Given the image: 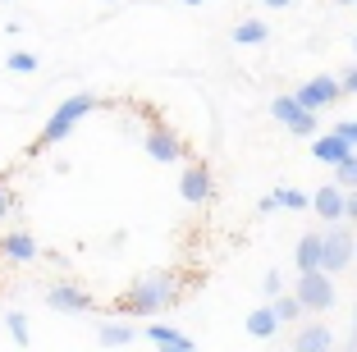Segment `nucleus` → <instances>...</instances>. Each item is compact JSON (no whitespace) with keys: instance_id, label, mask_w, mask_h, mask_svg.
Returning a JSON list of instances; mask_svg holds the SVG:
<instances>
[{"instance_id":"nucleus-1","label":"nucleus","mask_w":357,"mask_h":352,"mask_svg":"<svg viewBox=\"0 0 357 352\" xmlns=\"http://www.w3.org/2000/svg\"><path fill=\"white\" fill-rule=\"evenodd\" d=\"M178 302V280L169 270H147L128 284V293L119 298V311L124 316H160Z\"/></svg>"},{"instance_id":"nucleus-2","label":"nucleus","mask_w":357,"mask_h":352,"mask_svg":"<svg viewBox=\"0 0 357 352\" xmlns=\"http://www.w3.org/2000/svg\"><path fill=\"white\" fill-rule=\"evenodd\" d=\"M92 110H96V96H92V92H74L69 101H60V105L51 110V119H46V128L37 133V142H32L28 151L37 155V151H46V146H60L64 137L74 133V128L83 124V119H87Z\"/></svg>"},{"instance_id":"nucleus-3","label":"nucleus","mask_w":357,"mask_h":352,"mask_svg":"<svg viewBox=\"0 0 357 352\" xmlns=\"http://www.w3.org/2000/svg\"><path fill=\"white\" fill-rule=\"evenodd\" d=\"M294 298L303 302L307 316H321L339 302V289H335V275L330 270H298V284H294Z\"/></svg>"},{"instance_id":"nucleus-4","label":"nucleus","mask_w":357,"mask_h":352,"mask_svg":"<svg viewBox=\"0 0 357 352\" xmlns=\"http://www.w3.org/2000/svg\"><path fill=\"white\" fill-rule=\"evenodd\" d=\"M348 266H353V229H348V220H335L321 234V270L344 275Z\"/></svg>"},{"instance_id":"nucleus-5","label":"nucleus","mask_w":357,"mask_h":352,"mask_svg":"<svg viewBox=\"0 0 357 352\" xmlns=\"http://www.w3.org/2000/svg\"><path fill=\"white\" fill-rule=\"evenodd\" d=\"M298 105H303V110H330V105L339 101V96H344V87H339V78H330V73H316V78H307L303 87H298Z\"/></svg>"},{"instance_id":"nucleus-6","label":"nucleus","mask_w":357,"mask_h":352,"mask_svg":"<svg viewBox=\"0 0 357 352\" xmlns=\"http://www.w3.org/2000/svg\"><path fill=\"white\" fill-rule=\"evenodd\" d=\"M46 307L60 311V316H87V311H96V298L87 289H78V284H51Z\"/></svg>"},{"instance_id":"nucleus-7","label":"nucleus","mask_w":357,"mask_h":352,"mask_svg":"<svg viewBox=\"0 0 357 352\" xmlns=\"http://www.w3.org/2000/svg\"><path fill=\"white\" fill-rule=\"evenodd\" d=\"M142 146H147V155L156 160V165H174V160H183V142H178V133L165 128V124H151L147 137H142Z\"/></svg>"},{"instance_id":"nucleus-8","label":"nucleus","mask_w":357,"mask_h":352,"mask_svg":"<svg viewBox=\"0 0 357 352\" xmlns=\"http://www.w3.org/2000/svg\"><path fill=\"white\" fill-rule=\"evenodd\" d=\"M211 192H215V183H211L206 165H188V169H183V178H178V197L188 201V206H206Z\"/></svg>"},{"instance_id":"nucleus-9","label":"nucleus","mask_w":357,"mask_h":352,"mask_svg":"<svg viewBox=\"0 0 357 352\" xmlns=\"http://www.w3.org/2000/svg\"><path fill=\"white\" fill-rule=\"evenodd\" d=\"M307 206L316 211V220L335 224V220H344V188H339V183H321L312 197H307Z\"/></svg>"},{"instance_id":"nucleus-10","label":"nucleus","mask_w":357,"mask_h":352,"mask_svg":"<svg viewBox=\"0 0 357 352\" xmlns=\"http://www.w3.org/2000/svg\"><path fill=\"white\" fill-rule=\"evenodd\" d=\"M0 257L14 261V266H28V261L42 257V247H37V238H32L28 229H14V234H5V238H0Z\"/></svg>"},{"instance_id":"nucleus-11","label":"nucleus","mask_w":357,"mask_h":352,"mask_svg":"<svg viewBox=\"0 0 357 352\" xmlns=\"http://www.w3.org/2000/svg\"><path fill=\"white\" fill-rule=\"evenodd\" d=\"M142 339H147L151 348H165V352H192L197 348L183 330H174V325H165V321H151L147 330H142Z\"/></svg>"},{"instance_id":"nucleus-12","label":"nucleus","mask_w":357,"mask_h":352,"mask_svg":"<svg viewBox=\"0 0 357 352\" xmlns=\"http://www.w3.org/2000/svg\"><path fill=\"white\" fill-rule=\"evenodd\" d=\"M294 348L298 352H330V348H339V339H335V330H330V325L312 321V325H303V330L294 334Z\"/></svg>"},{"instance_id":"nucleus-13","label":"nucleus","mask_w":357,"mask_h":352,"mask_svg":"<svg viewBox=\"0 0 357 352\" xmlns=\"http://www.w3.org/2000/svg\"><path fill=\"white\" fill-rule=\"evenodd\" d=\"M280 330H284V325H280V316H275V307H271V302H261V307H252V311H248V334H252L257 343H271Z\"/></svg>"},{"instance_id":"nucleus-14","label":"nucleus","mask_w":357,"mask_h":352,"mask_svg":"<svg viewBox=\"0 0 357 352\" xmlns=\"http://www.w3.org/2000/svg\"><path fill=\"white\" fill-rule=\"evenodd\" d=\"M348 151H353V146H348L344 137L335 133V128H330V133H316V137H312V160H321V165H339Z\"/></svg>"},{"instance_id":"nucleus-15","label":"nucleus","mask_w":357,"mask_h":352,"mask_svg":"<svg viewBox=\"0 0 357 352\" xmlns=\"http://www.w3.org/2000/svg\"><path fill=\"white\" fill-rule=\"evenodd\" d=\"M257 211H261V215H271V211H307V192H298V188H275V192H266V197L257 201Z\"/></svg>"},{"instance_id":"nucleus-16","label":"nucleus","mask_w":357,"mask_h":352,"mask_svg":"<svg viewBox=\"0 0 357 352\" xmlns=\"http://www.w3.org/2000/svg\"><path fill=\"white\" fill-rule=\"evenodd\" d=\"M96 343H101V348H133L137 330L128 321H101L96 325Z\"/></svg>"},{"instance_id":"nucleus-17","label":"nucleus","mask_w":357,"mask_h":352,"mask_svg":"<svg viewBox=\"0 0 357 352\" xmlns=\"http://www.w3.org/2000/svg\"><path fill=\"white\" fill-rule=\"evenodd\" d=\"M271 42V23L266 19H238L234 23V46H266Z\"/></svg>"},{"instance_id":"nucleus-18","label":"nucleus","mask_w":357,"mask_h":352,"mask_svg":"<svg viewBox=\"0 0 357 352\" xmlns=\"http://www.w3.org/2000/svg\"><path fill=\"white\" fill-rule=\"evenodd\" d=\"M294 266L298 270H321V234H303V238H298Z\"/></svg>"},{"instance_id":"nucleus-19","label":"nucleus","mask_w":357,"mask_h":352,"mask_svg":"<svg viewBox=\"0 0 357 352\" xmlns=\"http://www.w3.org/2000/svg\"><path fill=\"white\" fill-rule=\"evenodd\" d=\"M271 307H275V316H280V325H298V321L307 316V311H303V302H298L289 289H284V293H275V298H271Z\"/></svg>"},{"instance_id":"nucleus-20","label":"nucleus","mask_w":357,"mask_h":352,"mask_svg":"<svg viewBox=\"0 0 357 352\" xmlns=\"http://www.w3.org/2000/svg\"><path fill=\"white\" fill-rule=\"evenodd\" d=\"M284 128H289L294 137H316V133H321V119H316V110H298Z\"/></svg>"},{"instance_id":"nucleus-21","label":"nucleus","mask_w":357,"mask_h":352,"mask_svg":"<svg viewBox=\"0 0 357 352\" xmlns=\"http://www.w3.org/2000/svg\"><path fill=\"white\" fill-rule=\"evenodd\" d=\"M330 169H335V183L339 188H357V146L339 160V165H330Z\"/></svg>"},{"instance_id":"nucleus-22","label":"nucleus","mask_w":357,"mask_h":352,"mask_svg":"<svg viewBox=\"0 0 357 352\" xmlns=\"http://www.w3.org/2000/svg\"><path fill=\"white\" fill-rule=\"evenodd\" d=\"M298 110H303V105H298V96H294V92H284V96H275V101H271L275 124H289V119H294Z\"/></svg>"},{"instance_id":"nucleus-23","label":"nucleus","mask_w":357,"mask_h":352,"mask_svg":"<svg viewBox=\"0 0 357 352\" xmlns=\"http://www.w3.org/2000/svg\"><path fill=\"white\" fill-rule=\"evenodd\" d=\"M5 330H10V339L19 343V348H28V343H32V334H28V316H23V311H10V316H5Z\"/></svg>"},{"instance_id":"nucleus-24","label":"nucleus","mask_w":357,"mask_h":352,"mask_svg":"<svg viewBox=\"0 0 357 352\" xmlns=\"http://www.w3.org/2000/svg\"><path fill=\"white\" fill-rule=\"evenodd\" d=\"M5 69H10V73H32V69H37V55H32V51H14L10 60H5Z\"/></svg>"},{"instance_id":"nucleus-25","label":"nucleus","mask_w":357,"mask_h":352,"mask_svg":"<svg viewBox=\"0 0 357 352\" xmlns=\"http://www.w3.org/2000/svg\"><path fill=\"white\" fill-rule=\"evenodd\" d=\"M275 293H284V275H280V270H266V275H261V298L271 302Z\"/></svg>"},{"instance_id":"nucleus-26","label":"nucleus","mask_w":357,"mask_h":352,"mask_svg":"<svg viewBox=\"0 0 357 352\" xmlns=\"http://www.w3.org/2000/svg\"><path fill=\"white\" fill-rule=\"evenodd\" d=\"M335 133L344 137L348 146H357V119H339V124H335Z\"/></svg>"},{"instance_id":"nucleus-27","label":"nucleus","mask_w":357,"mask_h":352,"mask_svg":"<svg viewBox=\"0 0 357 352\" xmlns=\"http://www.w3.org/2000/svg\"><path fill=\"white\" fill-rule=\"evenodd\" d=\"M344 220L357 224V188H344Z\"/></svg>"},{"instance_id":"nucleus-28","label":"nucleus","mask_w":357,"mask_h":352,"mask_svg":"<svg viewBox=\"0 0 357 352\" xmlns=\"http://www.w3.org/2000/svg\"><path fill=\"white\" fill-rule=\"evenodd\" d=\"M14 206H19V201H14V192L0 183V220H10V215H14Z\"/></svg>"},{"instance_id":"nucleus-29","label":"nucleus","mask_w":357,"mask_h":352,"mask_svg":"<svg viewBox=\"0 0 357 352\" xmlns=\"http://www.w3.org/2000/svg\"><path fill=\"white\" fill-rule=\"evenodd\" d=\"M339 87H344V96H357V64L344 73V78H339Z\"/></svg>"},{"instance_id":"nucleus-30","label":"nucleus","mask_w":357,"mask_h":352,"mask_svg":"<svg viewBox=\"0 0 357 352\" xmlns=\"http://www.w3.org/2000/svg\"><path fill=\"white\" fill-rule=\"evenodd\" d=\"M266 10H289V5H294V0H261Z\"/></svg>"},{"instance_id":"nucleus-31","label":"nucleus","mask_w":357,"mask_h":352,"mask_svg":"<svg viewBox=\"0 0 357 352\" xmlns=\"http://www.w3.org/2000/svg\"><path fill=\"white\" fill-rule=\"evenodd\" d=\"M353 261H357V234H353Z\"/></svg>"},{"instance_id":"nucleus-32","label":"nucleus","mask_w":357,"mask_h":352,"mask_svg":"<svg viewBox=\"0 0 357 352\" xmlns=\"http://www.w3.org/2000/svg\"><path fill=\"white\" fill-rule=\"evenodd\" d=\"M183 5H206V0H183Z\"/></svg>"},{"instance_id":"nucleus-33","label":"nucleus","mask_w":357,"mask_h":352,"mask_svg":"<svg viewBox=\"0 0 357 352\" xmlns=\"http://www.w3.org/2000/svg\"><path fill=\"white\" fill-rule=\"evenodd\" d=\"M335 5H357V0H335Z\"/></svg>"},{"instance_id":"nucleus-34","label":"nucleus","mask_w":357,"mask_h":352,"mask_svg":"<svg viewBox=\"0 0 357 352\" xmlns=\"http://www.w3.org/2000/svg\"><path fill=\"white\" fill-rule=\"evenodd\" d=\"M353 51H357V32H353Z\"/></svg>"},{"instance_id":"nucleus-35","label":"nucleus","mask_w":357,"mask_h":352,"mask_svg":"<svg viewBox=\"0 0 357 352\" xmlns=\"http://www.w3.org/2000/svg\"><path fill=\"white\" fill-rule=\"evenodd\" d=\"M101 5H115V0H101Z\"/></svg>"}]
</instances>
